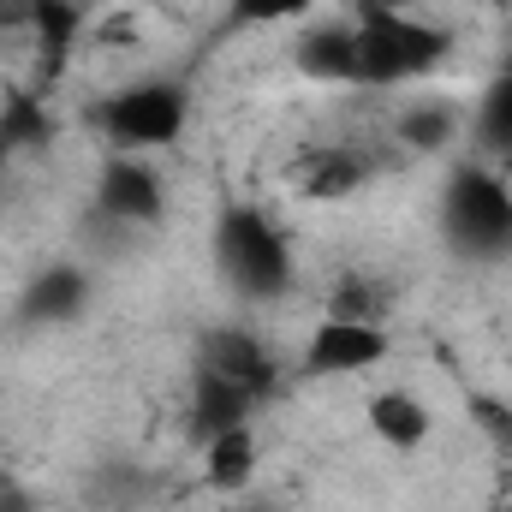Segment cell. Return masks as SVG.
Instances as JSON below:
<instances>
[{"label":"cell","mask_w":512,"mask_h":512,"mask_svg":"<svg viewBox=\"0 0 512 512\" xmlns=\"http://www.w3.org/2000/svg\"><path fill=\"white\" fill-rule=\"evenodd\" d=\"M239 512H280V507H274V501H245Z\"/></svg>","instance_id":"obj_23"},{"label":"cell","mask_w":512,"mask_h":512,"mask_svg":"<svg viewBox=\"0 0 512 512\" xmlns=\"http://www.w3.org/2000/svg\"><path fill=\"white\" fill-rule=\"evenodd\" d=\"M364 423H370V435H376L382 447H393V453H417V447L429 441V429H435L429 405H423L411 387H382V393H370Z\"/></svg>","instance_id":"obj_10"},{"label":"cell","mask_w":512,"mask_h":512,"mask_svg":"<svg viewBox=\"0 0 512 512\" xmlns=\"http://www.w3.org/2000/svg\"><path fill=\"white\" fill-rule=\"evenodd\" d=\"M0 143L12 149V155H24V149H42L48 143V114H42V102L36 96H6V108H0Z\"/></svg>","instance_id":"obj_17"},{"label":"cell","mask_w":512,"mask_h":512,"mask_svg":"<svg viewBox=\"0 0 512 512\" xmlns=\"http://www.w3.org/2000/svg\"><path fill=\"white\" fill-rule=\"evenodd\" d=\"M90 292H96V286H90V268L72 262V256H54V262H42V268L18 286L12 322H18V328H66V322H84Z\"/></svg>","instance_id":"obj_8"},{"label":"cell","mask_w":512,"mask_h":512,"mask_svg":"<svg viewBox=\"0 0 512 512\" xmlns=\"http://www.w3.org/2000/svg\"><path fill=\"white\" fill-rule=\"evenodd\" d=\"M459 137V108L453 102H405L393 114V143L411 155H441Z\"/></svg>","instance_id":"obj_13"},{"label":"cell","mask_w":512,"mask_h":512,"mask_svg":"<svg viewBox=\"0 0 512 512\" xmlns=\"http://www.w3.org/2000/svg\"><path fill=\"white\" fill-rule=\"evenodd\" d=\"M292 60H298V72L316 78V84H346V72H352V24H346V18H316V24H304V36L292 42Z\"/></svg>","instance_id":"obj_12"},{"label":"cell","mask_w":512,"mask_h":512,"mask_svg":"<svg viewBox=\"0 0 512 512\" xmlns=\"http://www.w3.org/2000/svg\"><path fill=\"white\" fill-rule=\"evenodd\" d=\"M84 126L108 143V155H149L155 161V155L179 149L191 131V84L173 72L114 84L84 108Z\"/></svg>","instance_id":"obj_4"},{"label":"cell","mask_w":512,"mask_h":512,"mask_svg":"<svg viewBox=\"0 0 512 512\" xmlns=\"http://www.w3.org/2000/svg\"><path fill=\"white\" fill-rule=\"evenodd\" d=\"M149 501H155V477L143 465H131V459L102 465L90 477V507H102V512H137V507H149Z\"/></svg>","instance_id":"obj_15"},{"label":"cell","mask_w":512,"mask_h":512,"mask_svg":"<svg viewBox=\"0 0 512 512\" xmlns=\"http://www.w3.org/2000/svg\"><path fill=\"white\" fill-rule=\"evenodd\" d=\"M382 286L370 280V274H340L334 280V292H328V304H322V316H352V322H382Z\"/></svg>","instance_id":"obj_18"},{"label":"cell","mask_w":512,"mask_h":512,"mask_svg":"<svg viewBox=\"0 0 512 512\" xmlns=\"http://www.w3.org/2000/svg\"><path fill=\"white\" fill-rule=\"evenodd\" d=\"M370 6H393V12H423V6H435V0H370Z\"/></svg>","instance_id":"obj_22"},{"label":"cell","mask_w":512,"mask_h":512,"mask_svg":"<svg viewBox=\"0 0 512 512\" xmlns=\"http://www.w3.org/2000/svg\"><path fill=\"white\" fill-rule=\"evenodd\" d=\"M251 477H256V429H227L203 447V483L209 489L239 495V489H251Z\"/></svg>","instance_id":"obj_14"},{"label":"cell","mask_w":512,"mask_h":512,"mask_svg":"<svg viewBox=\"0 0 512 512\" xmlns=\"http://www.w3.org/2000/svg\"><path fill=\"white\" fill-rule=\"evenodd\" d=\"M78 24H84V6H72V0H36V24H30V36H36L48 72H54V66L66 60V48L78 42Z\"/></svg>","instance_id":"obj_16"},{"label":"cell","mask_w":512,"mask_h":512,"mask_svg":"<svg viewBox=\"0 0 512 512\" xmlns=\"http://www.w3.org/2000/svg\"><path fill=\"white\" fill-rule=\"evenodd\" d=\"M316 0H227V30H262L286 18H310Z\"/></svg>","instance_id":"obj_19"},{"label":"cell","mask_w":512,"mask_h":512,"mask_svg":"<svg viewBox=\"0 0 512 512\" xmlns=\"http://www.w3.org/2000/svg\"><path fill=\"white\" fill-rule=\"evenodd\" d=\"M72 6H84V12H90V6H102V0H72Z\"/></svg>","instance_id":"obj_26"},{"label":"cell","mask_w":512,"mask_h":512,"mask_svg":"<svg viewBox=\"0 0 512 512\" xmlns=\"http://www.w3.org/2000/svg\"><path fill=\"white\" fill-rule=\"evenodd\" d=\"M167 179L149 155H108L90 191V227L126 239V233H155L167 221Z\"/></svg>","instance_id":"obj_6"},{"label":"cell","mask_w":512,"mask_h":512,"mask_svg":"<svg viewBox=\"0 0 512 512\" xmlns=\"http://www.w3.org/2000/svg\"><path fill=\"white\" fill-rule=\"evenodd\" d=\"M376 167H382V161H376L364 143H310V149H298L292 179H298V191H304V197L334 203V197L364 191V185L376 179Z\"/></svg>","instance_id":"obj_9"},{"label":"cell","mask_w":512,"mask_h":512,"mask_svg":"<svg viewBox=\"0 0 512 512\" xmlns=\"http://www.w3.org/2000/svg\"><path fill=\"white\" fill-rule=\"evenodd\" d=\"M346 24H352V72H346L352 90H405L453 60V30L423 12H393V6L358 0Z\"/></svg>","instance_id":"obj_2"},{"label":"cell","mask_w":512,"mask_h":512,"mask_svg":"<svg viewBox=\"0 0 512 512\" xmlns=\"http://www.w3.org/2000/svg\"><path fill=\"white\" fill-rule=\"evenodd\" d=\"M471 143H477V161L512 173V66H501L483 84L477 114H471Z\"/></svg>","instance_id":"obj_11"},{"label":"cell","mask_w":512,"mask_h":512,"mask_svg":"<svg viewBox=\"0 0 512 512\" xmlns=\"http://www.w3.org/2000/svg\"><path fill=\"white\" fill-rule=\"evenodd\" d=\"M471 417L495 435V447H501V453H512V405H507V399H483V393H471Z\"/></svg>","instance_id":"obj_20"},{"label":"cell","mask_w":512,"mask_h":512,"mask_svg":"<svg viewBox=\"0 0 512 512\" xmlns=\"http://www.w3.org/2000/svg\"><path fill=\"white\" fill-rule=\"evenodd\" d=\"M441 245L459 262H507L512 256V179L489 161H459L435 203Z\"/></svg>","instance_id":"obj_5"},{"label":"cell","mask_w":512,"mask_h":512,"mask_svg":"<svg viewBox=\"0 0 512 512\" xmlns=\"http://www.w3.org/2000/svg\"><path fill=\"white\" fill-rule=\"evenodd\" d=\"M489 512H512V501H507V489H501V495H495V507Z\"/></svg>","instance_id":"obj_25"},{"label":"cell","mask_w":512,"mask_h":512,"mask_svg":"<svg viewBox=\"0 0 512 512\" xmlns=\"http://www.w3.org/2000/svg\"><path fill=\"white\" fill-rule=\"evenodd\" d=\"M393 340H387L382 322H352V316H322L304 340V358H298V376L304 382H352V376H370L382 370Z\"/></svg>","instance_id":"obj_7"},{"label":"cell","mask_w":512,"mask_h":512,"mask_svg":"<svg viewBox=\"0 0 512 512\" xmlns=\"http://www.w3.org/2000/svg\"><path fill=\"white\" fill-rule=\"evenodd\" d=\"M6 167H12V149L0 143V185H6Z\"/></svg>","instance_id":"obj_24"},{"label":"cell","mask_w":512,"mask_h":512,"mask_svg":"<svg viewBox=\"0 0 512 512\" xmlns=\"http://www.w3.org/2000/svg\"><path fill=\"white\" fill-rule=\"evenodd\" d=\"M274 387H280V358L262 334L239 322L209 328L191 358V399H185L191 447H209L227 429H251L256 411L274 399Z\"/></svg>","instance_id":"obj_1"},{"label":"cell","mask_w":512,"mask_h":512,"mask_svg":"<svg viewBox=\"0 0 512 512\" xmlns=\"http://www.w3.org/2000/svg\"><path fill=\"white\" fill-rule=\"evenodd\" d=\"M209 256L221 286L245 304H280L298 286V251L262 203H221L209 227Z\"/></svg>","instance_id":"obj_3"},{"label":"cell","mask_w":512,"mask_h":512,"mask_svg":"<svg viewBox=\"0 0 512 512\" xmlns=\"http://www.w3.org/2000/svg\"><path fill=\"white\" fill-rule=\"evenodd\" d=\"M36 24V0H0V30H30Z\"/></svg>","instance_id":"obj_21"}]
</instances>
